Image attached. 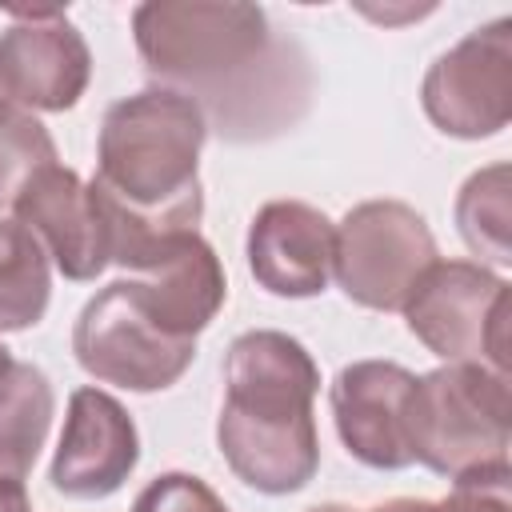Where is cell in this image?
<instances>
[{
    "mask_svg": "<svg viewBox=\"0 0 512 512\" xmlns=\"http://www.w3.org/2000/svg\"><path fill=\"white\" fill-rule=\"evenodd\" d=\"M408 328L452 364L508 372V284L468 260H436L404 304Z\"/></svg>",
    "mask_w": 512,
    "mask_h": 512,
    "instance_id": "5b68a950",
    "label": "cell"
},
{
    "mask_svg": "<svg viewBox=\"0 0 512 512\" xmlns=\"http://www.w3.org/2000/svg\"><path fill=\"white\" fill-rule=\"evenodd\" d=\"M372 512H508V480H464L448 500H388Z\"/></svg>",
    "mask_w": 512,
    "mask_h": 512,
    "instance_id": "ffe728a7",
    "label": "cell"
},
{
    "mask_svg": "<svg viewBox=\"0 0 512 512\" xmlns=\"http://www.w3.org/2000/svg\"><path fill=\"white\" fill-rule=\"evenodd\" d=\"M12 364H16V360H12V356H8V348H4V344H0V380H4V372H8V368H12Z\"/></svg>",
    "mask_w": 512,
    "mask_h": 512,
    "instance_id": "7402d4cb",
    "label": "cell"
},
{
    "mask_svg": "<svg viewBox=\"0 0 512 512\" xmlns=\"http://www.w3.org/2000/svg\"><path fill=\"white\" fill-rule=\"evenodd\" d=\"M48 252L20 220H0V332L36 324L48 308Z\"/></svg>",
    "mask_w": 512,
    "mask_h": 512,
    "instance_id": "2e32d148",
    "label": "cell"
},
{
    "mask_svg": "<svg viewBox=\"0 0 512 512\" xmlns=\"http://www.w3.org/2000/svg\"><path fill=\"white\" fill-rule=\"evenodd\" d=\"M132 512H228V508L220 504V496L204 480L184 476V472H168L136 496Z\"/></svg>",
    "mask_w": 512,
    "mask_h": 512,
    "instance_id": "d6986e66",
    "label": "cell"
},
{
    "mask_svg": "<svg viewBox=\"0 0 512 512\" xmlns=\"http://www.w3.org/2000/svg\"><path fill=\"white\" fill-rule=\"evenodd\" d=\"M56 160V144L44 124L28 112H12L0 120V208H12L24 184Z\"/></svg>",
    "mask_w": 512,
    "mask_h": 512,
    "instance_id": "ac0fdd59",
    "label": "cell"
},
{
    "mask_svg": "<svg viewBox=\"0 0 512 512\" xmlns=\"http://www.w3.org/2000/svg\"><path fill=\"white\" fill-rule=\"evenodd\" d=\"M436 264V240L428 224L400 200H368L336 228L332 272L348 300L396 312L408 304L416 280Z\"/></svg>",
    "mask_w": 512,
    "mask_h": 512,
    "instance_id": "52a82bcc",
    "label": "cell"
},
{
    "mask_svg": "<svg viewBox=\"0 0 512 512\" xmlns=\"http://www.w3.org/2000/svg\"><path fill=\"white\" fill-rule=\"evenodd\" d=\"M308 512H356V508H344V504H320V508H308Z\"/></svg>",
    "mask_w": 512,
    "mask_h": 512,
    "instance_id": "603a6c76",
    "label": "cell"
},
{
    "mask_svg": "<svg viewBox=\"0 0 512 512\" xmlns=\"http://www.w3.org/2000/svg\"><path fill=\"white\" fill-rule=\"evenodd\" d=\"M508 168L496 164L488 172H476L460 200H456V224H460V236L464 244L476 252V256H488L496 264H508L512 260V248H508Z\"/></svg>",
    "mask_w": 512,
    "mask_h": 512,
    "instance_id": "e0dca14e",
    "label": "cell"
},
{
    "mask_svg": "<svg viewBox=\"0 0 512 512\" xmlns=\"http://www.w3.org/2000/svg\"><path fill=\"white\" fill-rule=\"evenodd\" d=\"M16 24L0 36V92L8 104L64 112L88 88L92 56L60 8H12Z\"/></svg>",
    "mask_w": 512,
    "mask_h": 512,
    "instance_id": "9c48e42d",
    "label": "cell"
},
{
    "mask_svg": "<svg viewBox=\"0 0 512 512\" xmlns=\"http://www.w3.org/2000/svg\"><path fill=\"white\" fill-rule=\"evenodd\" d=\"M224 384L216 440L232 472L268 496L304 488L320 464L312 420L320 372L304 344L272 328L244 332L228 348Z\"/></svg>",
    "mask_w": 512,
    "mask_h": 512,
    "instance_id": "6da1fadb",
    "label": "cell"
},
{
    "mask_svg": "<svg viewBox=\"0 0 512 512\" xmlns=\"http://www.w3.org/2000/svg\"><path fill=\"white\" fill-rule=\"evenodd\" d=\"M148 312L184 340H196V332L220 312L228 284L216 252L192 232L184 236L160 264L144 268L140 280H132Z\"/></svg>",
    "mask_w": 512,
    "mask_h": 512,
    "instance_id": "5bb4252c",
    "label": "cell"
},
{
    "mask_svg": "<svg viewBox=\"0 0 512 512\" xmlns=\"http://www.w3.org/2000/svg\"><path fill=\"white\" fill-rule=\"evenodd\" d=\"M140 440L132 416L100 388H76L68 400V424L52 460V484L76 500L112 496L136 468Z\"/></svg>",
    "mask_w": 512,
    "mask_h": 512,
    "instance_id": "30bf717a",
    "label": "cell"
},
{
    "mask_svg": "<svg viewBox=\"0 0 512 512\" xmlns=\"http://www.w3.org/2000/svg\"><path fill=\"white\" fill-rule=\"evenodd\" d=\"M512 20L464 36L424 76V112L448 136H492L512 112Z\"/></svg>",
    "mask_w": 512,
    "mask_h": 512,
    "instance_id": "ba28073f",
    "label": "cell"
},
{
    "mask_svg": "<svg viewBox=\"0 0 512 512\" xmlns=\"http://www.w3.org/2000/svg\"><path fill=\"white\" fill-rule=\"evenodd\" d=\"M508 376L480 364H448L408 392L412 460L440 476L508 480Z\"/></svg>",
    "mask_w": 512,
    "mask_h": 512,
    "instance_id": "3957f363",
    "label": "cell"
},
{
    "mask_svg": "<svg viewBox=\"0 0 512 512\" xmlns=\"http://www.w3.org/2000/svg\"><path fill=\"white\" fill-rule=\"evenodd\" d=\"M132 28L148 72L212 92L260 68L268 48V16L252 4H140Z\"/></svg>",
    "mask_w": 512,
    "mask_h": 512,
    "instance_id": "277c9868",
    "label": "cell"
},
{
    "mask_svg": "<svg viewBox=\"0 0 512 512\" xmlns=\"http://www.w3.org/2000/svg\"><path fill=\"white\" fill-rule=\"evenodd\" d=\"M336 228L300 200H272L248 232V268L272 296H316L332 276Z\"/></svg>",
    "mask_w": 512,
    "mask_h": 512,
    "instance_id": "4fadbf2b",
    "label": "cell"
},
{
    "mask_svg": "<svg viewBox=\"0 0 512 512\" xmlns=\"http://www.w3.org/2000/svg\"><path fill=\"white\" fill-rule=\"evenodd\" d=\"M416 376L388 360L348 364L332 384V412L344 448L368 468L412 464L408 448V392Z\"/></svg>",
    "mask_w": 512,
    "mask_h": 512,
    "instance_id": "8fae6325",
    "label": "cell"
},
{
    "mask_svg": "<svg viewBox=\"0 0 512 512\" xmlns=\"http://www.w3.org/2000/svg\"><path fill=\"white\" fill-rule=\"evenodd\" d=\"M52 424L48 376L32 364H12L0 380V476L24 480Z\"/></svg>",
    "mask_w": 512,
    "mask_h": 512,
    "instance_id": "9a60e30c",
    "label": "cell"
},
{
    "mask_svg": "<svg viewBox=\"0 0 512 512\" xmlns=\"http://www.w3.org/2000/svg\"><path fill=\"white\" fill-rule=\"evenodd\" d=\"M4 116H12V108H8V96L0 92V120H4Z\"/></svg>",
    "mask_w": 512,
    "mask_h": 512,
    "instance_id": "cb8c5ba5",
    "label": "cell"
},
{
    "mask_svg": "<svg viewBox=\"0 0 512 512\" xmlns=\"http://www.w3.org/2000/svg\"><path fill=\"white\" fill-rule=\"evenodd\" d=\"M0 512H28L24 480H4L0 476Z\"/></svg>",
    "mask_w": 512,
    "mask_h": 512,
    "instance_id": "44dd1931",
    "label": "cell"
},
{
    "mask_svg": "<svg viewBox=\"0 0 512 512\" xmlns=\"http://www.w3.org/2000/svg\"><path fill=\"white\" fill-rule=\"evenodd\" d=\"M72 348L88 376L132 392H156L176 384L196 356V340L172 336L148 312L132 280H116L84 304Z\"/></svg>",
    "mask_w": 512,
    "mask_h": 512,
    "instance_id": "8992f818",
    "label": "cell"
},
{
    "mask_svg": "<svg viewBox=\"0 0 512 512\" xmlns=\"http://www.w3.org/2000/svg\"><path fill=\"white\" fill-rule=\"evenodd\" d=\"M204 112L192 96L148 88L108 108L100 124V172L96 188L116 204L160 212H204L196 156L204 144Z\"/></svg>",
    "mask_w": 512,
    "mask_h": 512,
    "instance_id": "7a4b0ae2",
    "label": "cell"
},
{
    "mask_svg": "<svg viewBox=\"0 0 512 512\" xmlns=\"http://www.w3.org/2000/svg\"><path fill=\"white\" fill-rule=\"evenodd\" d=\"M12 208L68 280H92L108 264V240L92 188L72 168H60L56 160L44 164Z\"/></svg>",
    "mask_w": 512,
    "mask_h": 512,
    "instance_id": "7c38bea8",
    "label": "cell"
}]
</instances>
